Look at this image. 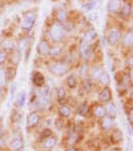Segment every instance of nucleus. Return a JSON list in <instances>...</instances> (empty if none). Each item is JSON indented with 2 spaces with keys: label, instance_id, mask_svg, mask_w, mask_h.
<instances>
[{
  "label": "nucleus",
  "instance_id": "f257e3e1",
  "mask_svg": "<svg viewBox=\"0 0 133 151\" xmlns=\"http://www.w3.org/2000/svg\"><path fill=\"white\" fill-rule=\"evenodd\" d=\"M48 70L53 76L61 78L71 71V66L68 62H64V60H55V62L49 63Z\"/></svg>",
  "mask_w": 133,
  "mask_h": 151
},
{
  "label": "nucleus",
  "instance_id": "f03ea898",
  "mask_svg": "<svg viewBox=\"0 0 133 151\" xmlns=\"http://www.w3.org/2000/svg\"><path fill=\"white\" fill-rule=\"evenodd\" d=\"M48 36L53 43H60L65 36V28L60 23H52L48 28Z\"/></svg>",
  "mask_w": 133,
  "mask_h": 151
},
{
  "label": "nucleus",
  "instance_id": "7ed1b4c3",
  "mask_svg": "<svg viewBox=\"0 0 133 151\" xmlns=\"http://www.w3.org/2000/svg\"><path fill=\"white\" fill-rule=\"evenodd\" d=\"M37 20V12L36 11H29L26 12L23 15V19H21V23H20V27L23 31H31L35 27Z\"/></svg>",
  "mask_w": 133,
  "mask_h": 151
},
{
  "label": "nucleus",
  "instance_id": "20e7f679",
  "mask_svg": "<svg viewBox=\"0 0 133 151\" xmlns=\"http://www.w3.org/2000/svg\"><path fill=\"white\" fill-rule=\"evenodd\" d=\"M51 44H49V42L47 39H41L39 42V44H37L36 47V51L37 54H39V56L41 58H47L49 56V54H51Z\"/></svg>",
  "mask_w": 133,
  "mask_h": 151
},
{
  "label": "nucleus",
  "instance_id": "39448f33",
  "mask_svg": "<svg viewBox=\"0 0 133 151\" xmlns=\"http://www.w3.org/2000/svg\"><path fill=\"white\" fill-rule=\"evenodd\" d=\"M40 120H41V116H40L39 112H35V111L29 112L27 119H26V128L28 131H31L32 128H35L37 124H39Z\"/></svg>",
  "mask_w": 133,
  "mask_h": 151
},
{
  "label": "nucleus",
  "instance_id": "423d86ee",
  "mask_svg": "<svg viewBox=\"0 0 133 151\" xmlns=\"http://www.w3.org/2000/svg\"><path fill=\"white\" fill-rule=\"evenodd\" d=\"M121 40V31L119 28H112L108 32V43L110 46H116Z\"/></svg>",
  "mask_w": 133,
  "mask_h": 151
},
{
  "label": "nucleus",
  "instance_id": "0eeeda50",
  "mask_svg": "<svg viewBox=\"0 0 133 151\" xmlns=\"http://www.w3.org/2000/svg\"><path fill=\"white\" fill-rule=\"evenodd\" d=\"M79 54L81 56V59L84 60H88L89 58L92 56V48H91V44H88V43L83 42L80 43V47H79Z\"/></svg>",
  "mask_w": 133,
  "mask_h": 151
},
{
  "label": "nucleus",
  "instance_id": "6e6552de",
  "mask_svg": "<svg viewBox=\"0 0 133 151\" xmlns=\"http://www.w3.org/2000/svg\"><path fill=\"white\" fill-rule=\"evenodd\" d=\"M31 80H32V84H33L35 87H37V88L43 87V86H46V78H44V75H43L41 72H39V71L32 72Z\"/></svg>",
  "mask_w": 133,
  "mask_h": 151
},
{
  "label": "nucleus",
  "instance_id": "1a4fd4ad",
  "mask_svg": "<svg viewBox=\"0 0 133 151\" xmlns=\"http://www.w3.org/2000/svg\"><path fill=\"white\" fill-rule=\"evenodd\" d=\"M23 137L20 134H16L12 137L11 142H9V148H11L12 151H19L23 148Z\"/></svg>",
  "mask_w": 133,
  "mask_h": 151
},
{
  "label": "nucleus",
  "instance_id": "9d476101",
  "mask_svg": "<svg viewBox=\"0 0 133 151\" xmlns=\"http://www.w3.org/2000/svg\"><path fill=\"white\" fill-rule=\"evenodd\" d=\"M56 145H57V138L53 137V135H49V137L41 139V148H44V150H52Z\"/></svg>",
  "mask_w": 133,
  "mask_h": 151
},
{
  "label": "nucleus",
  "instance_id": "9b49d317",
  "mask_svg": "<svg viewBox=\"0 0 133 151\" xmlns=\"http://www.w3.org/2000/svg\"><path fill=\"white\" fill-rule=\"evenodd\" d=\"M26 102H27V92L26 91L19 92V94L15 96V99H14V104H15V107H16L17 110L23 109L24 104H26Z\"/></svg>",
  "mask_w": 133,
  "mask_h": 151
},
{
  "label": "nucleus",
  "instance_id": "f8f14e48",
  "mask_svg": "<svg viewBox=\"0 0 133 151\" xmlns=\"http://www.w3.org/2000/svg\"><path fill=\"white\" fill-rule=\"evenodd\" d=\"M99 100L101 103H109V102H112V91H110V88L109 87H104V88L100 91V94H99Z\"/></svg>",
  "mask_w": 133,
  "mask_h": 151
},
{
  "label": "nucleus",
  "instance_id": "ddd939ff",
  "mask_svg": "<svg viewBox=\"0 0 133 151\" xmlns=\"http://www.w3.org/2000/svg\"><path fill=\"white\" fill-rule=\"evenodd\" d=\"M1 48L6 52H14L16 50V43L11 39V37H6V39L1 42Z\"/></svg>",
  "mask_w": 133,
  "mask_h": 151
},
{
  "label": "nucleus",
  "instance_id": "4468645a",
  "mask_svg": "<svg viewBox=\"0 0 133 151\" xmlns=\"http://www.w3.org/2000/svg\"><path fill=\"white\" fill-rule=\"evenodd\" d=\"M96 37H97L96 29H95V28H89V29H87V31H85L84 36H83V42L88 43V44H91L92 42H95V40H96Z\"/></svg>",
  "mask_w": 133,
  "mask_h": 151
},
{
  "label": "nucleus",
  "instance_id": "2eb2a0df",
  "mask_svg": "<svg viewBox=\"0 0 133 151\" xmlns=\"http://www.w3.org/2000/svg\"><path fill=\"white\" fill-rule=\"evenodd\" d=\"M100 126H101L102 130L109 131V130H112V128H113L115 122H113V119H112V118H109V116H107V115H105L102 119H100Z\"/></svg>",
  "mask_w": 133,
  "mask_h": 151
},
{
  "label": "nucleus",
  "instance_id": "dca6fc26",
  "mask_svg": "<svg viewBox=\"0 0 133 151\" xmlns=\"http://www.w3.org/2000/svg\"><path fill=\"white\" fill-rule=\"evenodd\" d=\"M122 46L125 48H129V47L133 46V28L128 29V32L124 35V37H122Z\"/></svg>",
  "mask_w": 133,
  "mask_h": 151
},
{
  "label": "nucleus",
  "instance_id": "f3484780",
  "mask_svg": "<svg viewBox=\"0 0 133 151\" xmlns=\"http://www.w3.org/2000/svg\"><path fill=\"white\" fill-rule=\"evenodd\" d=\"M104 72V70H102L101 66H93L91 68V71H89V76H91V80H99L100 76H101V74Z\"/></svg>",
  "mask_w": 133,
  "mask_h": 151
},
{
  "label": "nucleus",
  "instance_id": "a211bd4d",
  "mask_svg": "<svg viewBox=\"0 0 133 151\" xmlns=\"http://www.w3.org/2000/svg\"><path fill=\"white\" fill-rule=\"evenodd\" d=\"M56 20H57V23L64 26V24L68 22V12H67V9H64V8L59 9V11L56 12Z\"/></svg>",
  "mask_w": 133,
  "mask_h": 151
},
{
  "label": "nucleus",
  "instance_id": "6ab92c4d",
  "mask_svg": "<svg viewBox=\"0 0 133 151\" xmlns=\"http://www.w3.org/2000/svg\"><path fill=\"white\" fill-rule=\"evenodd\" d=\"M92 112H93V115L96 118H99V119H102V118L107 115V112H105V107L101 104H95L93 107H92Z\"/></svg>",
  "mask_w": 133,
  "mask_h": 151
},
{
  "label": "nucleus",
  "instance_id": "aec40b11",
  "mask_svg": "<svg viewBox=\"0 0 133 151\" xmlns=\"http://www.w3.org/2000/svg\"><path fill=\"white\" fill-rule=\"evenodd\" d=\"M105 112H107V116L115 119V118L117 116V107H116V104H115L113 102H109L107 104V107H105Z\"/></svg>",
  "mask_w": 133,
  "mask_h": 151
},
{
  "label": "nucleus",
  "instance_id": "412c9836",
  "mask_svg": "<svg viewBox=\"0 0 133 151\" xmlns=\"http://www.w3.org/2000/svg\"><path fill=\"white\" fill-rule=\"evenodd\" d=\"M65 84H67V87L71 90H75L77 88V84H79V80H77V76L73 74L68 75L67 76V79H65Z\"/></svg>",
  "mask_w": 133,
  "mask_h": 151
},
{
  "label": "nucleus",
  "instance_id": "4be33fe9",
  "mask_svg": "<svg viewBox=\"0 0 133 151\" xmlns=\"http://www.w3.org/2000/svg\"><path fill=\"white\" fill-rule=\"evenodd\" d=\"M121 9V0H110L108 4V11L112 14H117Z\"/></svg>",
  "mask_w": 133,
  "mask_h": 151
},
{
  "label": "nucleus",
  "instance_id": "5701e85b",
  "mask_svg": "<svg viewBox=\"0 0 133 151\" xmlns=\"http://www.w3.org/2000/svg\"><path fill=\"white\" fill-rule=\"evenodd\" d=\"M59 115H60V118H64V119L69 118L72 115L71 107H69V106H67V104H61L59 107Z\"/></svg>",
  "mask_w": 133,
  "mask_h": 151
},
{
  "label": "nucleus",
  "instance_id": "b1692460",
  "mask_svg": "<svg viewBox=\"0 0 133 151\" xmlns=\"http://www.w3.org/2000/svg\"><path fill=\"white\" fill-rule=\"evenodd\" d=\"M89 71H91V67L88 66V63H84V64H81L80 66V70H79V76L81 78V79H88V76H89Z\"/></svg>",
  "mask_w": 133,
  "mask_h": 151
},
{
  "label": "nucleus",
  "instance_id": "393cba45",
  "mask_svg": "<svg viewBox=\"0 0 133 151\" xmlns=\"http://www.w3.org/2000/svg\"><path fill=\"white\" fill-rule=\"evenodd\" d=\"M7 80H8V76H7V71L0 67V90H3L7 86Z\"/></svg>",
  "mask_w": 133,
  "mask_h": 151
},
{
  "label": "nucleus",
  "instance_id": "a878e982",
  "mask_svg": "<svg viewBox=\"0 0 133 151\" xmlns=\"http://www.w3.org/2000/svg\"><path fill=\"white\" fill-rule=\"evenodd\" d=\"M56 98H57V100H60V102H63V100L67 98V90H65L63 86L56 87Z\"/></svg>",
  "mask_w": 133,
  "mask_h": 151
},
{
  "label": "nucleus",
  "instance_id": "bb28decb",
  "mask_svg": "<svg viewBox=\"0 0 133 151\" xmlns=\"http://www.w3.org/2000/svg\"><path fill=\"white\" fill-rule=\"evenodd\" d=\"M112 140H113L115 143H120L124 140V135H122L121 130H113V132H112Z\"/></svg>",
  "mask_w": 133,
  "mask_h": 151
},
{
  "label": "nucleus",
  "instance_id": "cd10ccee",
  "mask_svg": "<svg viewBox=\"0 0 133 151\" xmlns=\"http://www.w3.org/2000/svg\"><path fill=\"white\" fill-rule=\"evenodd\" d=\"M88 110H89V106L87 104V103H81V104L77 106V109H76V114L81 115V116H85V115L88 114Z\"/></svg>",
  "mask_w": 133,
  "mask_h": 151
},
{
  "label": "nucleus",
  "instance_id": "c85d7f7f",
  "mask_svg": "<svg viewBox=\"0 0 133 151\" xmlns=\"http://www.w3.org/2000/svg\"><path fill=\"white\" fill-rule=\"evenodd\" d=\"M121 15H122V17H128L130 14H132V6H130L129 3H125V4H122L121 6Z\"/></svg>",
  "mask_w": 133,
  "mask_h": 151
},
{
  "label": "nucleus",
  "instance_id": "c756f323",
  "mask_svg": "<svg viewBox=\"0 0 133 151\" xmlns=\"http://www.w3.org/2000/svg\"><path fill=\"white\" fill-rule=\"evenodd\" d=\"M20 59H21V52H20L19 50L16 48L14 52H12L11 60H12V63H14L15 66H17V64H19V62H20Z\"/></svg>",
  "mask_w": 133,
  "mask_h": 151
},
{
  "label": "nucleus",
  "instance_id": "7c9ffc66",
  "mask_svg": "<svg viewBox=\"0 0 133 151\" xmlns=\"http://www.w3.org/2000/svg\"><path fill=\"white\" fill-rule=\"evenodd\" d=\"M99 82L101 83L102 86H108L110 83V76H109V74L108 72H102L101 74V76H100V79H99Z\"/></svg>",
  "mask_w": 133,
  "mask_h": 151
},
{
  "label": "nucleus",
  "instance_id": "2f4dec72",
  "mask_svg": "<svg viewBox=\"0 0 133 151\" xmlns=\"http://www.w3.org/2000/svg\"><path fill=\"white\" fill-rule=\"evenodd\" d=\"M61 51H63V47L61 46H53L51 48V54H49V56L56 58V56H59V55L61 54Z\"/></svg>",
  "mask_w": 133,
  "mask_h": 151
},
{
  "label": "nucleus",
  "instance_id": "473e14b6",
  "mask_svg": "<svg viewBox=\"0 0 133 151\" xmlns=\"http://www.w3.org/2000/svg\"><path fill=\"white\" fill-rule=\"evenodd\" d=\"M79 139V135H77L76 131H71L69 132V137H68V140H69V145H75Z\"/></svg>",
  "mask_w": 133,
  "mask_h": 151
},
{
  "label": "nucleus",
  "instance_id": "72a5a7b5",
  "mask_svg": "<svg viewBox=\"0 0 133 151\" xmlns=\"http://www.w3.org/2000/svg\"><path fill=\"white\" fill-rule=\"evenodd\" d=\"M7 60H8V54L4 50H0V67L3 66Z\"/></svg>",
  "mask_w": 133,
  "mask_h": 151
},
{
  "label": "nucleus",
  "instance_id": "f704fd0d",
  "mask_svg": "<svg viewBox=\"0 0 133 151\" xmlns=\"http://www.w3.org/2000/svg\"><path fill=\"white\" fill-rule=\"evenodd\" d=\"M95 6H96V1H93V0H92V1H87L85 4H83V8H84L85 11H92Z\"/></svg>",
  "mask_w": 133,
  "mask_h": 151
},
{
  "label": "nucleus",
  "instance_id": "c9c22d12",
  "mask_svg": "<svg viewBox=\"0 0 133 151\" xmlns=\"http://www.w3.org/2000/svg\"><path fill=\"white\" fill-rule=\"evenodd\" d=\"M83 86H84V90H85V94H88V92L92 90V82L91 80H88V79H85L84 80V83H83Z\"/></svg>",
  "mask_w": 133,
  "mask_h": 151
},
{
  "label": "nucleus",
  "instance_id": "e433bc0d",
  "mask_svg": "<svg viewBox=\"0 0 133 151\" xmlns=\"http://www.w3.org/2000/svg\"><path fill=\"white\" fill-rule=\"evenodd\" d=\"M15 91H16V83H12L11 84V95H9V99H15Z\"/></svg>",
  "mask_w": 133,
  "mask_h": 151
},
{
  "label": "nucleus",
  "instance_id": "4c0bfd02",
  "mask_svg": "<svg viewBox=\"0 0 133 151\" xmlns=\"http://www.w3.org/2000/svg\"><path fill=\"white\" fill-rule=\"evenodd\" d=\"M128 119H129L130 123H133V107H130V109L128 110Z\"/></svg>",
  "mask_w": 133,
  "mask_h": 151
},
{
  "label": "nucleus",
  "instance_id": "58836bf2",
  "mask_svg": "<svg viewBox=\"0 0 133 151\" xmlns=\"http://www.w3.org/2000/svg\"><path fill=\"white\" fill-rule=\"evenodd\" d=\"M128 64L130 66V68H133V55H130V56L128 58Z\"/></svg>",
  "mask_w": 133,
  "mask_h": 151
},
{
  "label": "nucleus",
  "instance_id": "ea45409f",
  "mask_svg": "<svg viewBox=\"0 0 133 151\" xmlns=\"http://www.w3.org/2000/svg\"><path fill=\"white\" fill-rule=\"evenodd\" d=\"M129 82L133 84V68L129 70Z\"/></svg>",
  "mask_w": 133,
  "mask_h": 151
},
{
  "label": "nucleus",
  "instance_id": "a19ab883",
  "mask_svg": "<svg viewBox=\"0 0 133 151\" xmlns=\"http://www.w3.org/2000/svg\"><path fill=\"white\" fill-rule=\"evenodd\" d=\"M125 151H132V143H128V146H127V150H125Z\"/></svg>",
  "mask_w": 133,
  "mask_h": 151
},
{
  "label": "nucleus",
  "instance_id": "79ce46f5",
  "mask_svg": "<svg viewBox=\"0 0 133 151\" xmlns=\"http://www.w3.org/2000/svg\"><path fill=\"white\" fill-rule=\"evenodd\" d=\"M3 145H4V138L0 137V146H3Z\"/></svg>",
  "mask_w": 133,
  "mask_h": 151
},
{
  "label": "nucleus",
  "instance_id": "37998d69",
  "mask_svg": "<svg viewBox=\"0 0 133 151\" xmlns=\"http://www.w3.org/2000/svg\"><path fill=\"white\" fill-rule=\"evenodd\" d=\"M68 151H79V150H77V148H75V147H71Z\"/></svg>",
  "mask_w": 133,
  "mask_h": 151
},
{
  "label": "nucleus",
  "instance_id": "c03bdc74",
  "mask_svg": "<svg viewBox=\"0 0 133 151\" xmlns=\"http://www.w3.org/2000/svg\"><path fill=\"white\" fill-rule=\"evenodd\" d=\"M0 137H3V130H1V127H0Z\"/></svg>",
  "mask_w": 133,
  "mask_h": 151
},
{
  "label": "nucleus",
  "instance_id": "a18cd8bd",
  "mask_svg": "<svg viewBox=\"0 0 133 151\" xmlns=\"http://www.w3.org/2000/svg\"><path fill=\"white\" fill-rule=\"evenodd\" d=\"M130 98L133 99V87H132V92H130Z\"/></svg>",
  "mask_w": 133,
  "mask_h": 151
},
{
  "label": "nucleus",
  "instance_id": "49530a36",
  "mask_svg": "<svg viewBox=\"0 0 133 151\" xmlns=\"http://www.w3.org/2000/svg\"><path fill=\"white\" fill-rule=\"evenodd\" d=\"M109 151H120V150H116V148H112V150H109Z\"/></svg>",
  "mask_w": 133,
  "mask_h": 151
},
{
  "label": "nucleus",
  "instance_id": "de8ad7c7",
  "mask_svg": "<svg viewBox=\"0 0 133 151\" xmlns=\"http://www.w3.org/2000/svg\"><path fill=\"white\" fill-rule=\"evenodd\" d=\"M132 16H133V8H132Z\"/></svg>",
  "mask_w": 133,
  "mask_h": 151
},
{
  "label": "nucleus",
  "instance_id": "09e8293b",
  "mask_svg": "<svg viewBox=\"0 0 133 151\" xmlns=\"http://www.w3.org/2000/svg\"><path fill=\"white\" fill-rule=\"evenodd\" d=\"M121 1H122V0H121Z\"/></svg>",
  "mask_w": 133,
  "mask_h": 151
}]
</instances>
